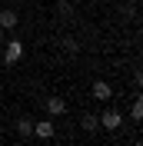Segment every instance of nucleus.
Here are the masks:
<instances>
[{
    "instance_id": "1",
    "label": "nucleus",
    "mask_w": 143,
    "mask_h": 146,
    "mask_svg": "<svg viewBox=\"0 0 143 146\" xmlns=\"http://www.w3.org/2000/svg\"><path fill=\"white\" fill-rule=\"evenodd\" d=\"M0 56H3V66H17L20 60H23V43H20V40H3Z\"/></svg>"
},
{
    "instance_id": "2",
    "label": "nucleus",
    "mask_w": 143,
    "mask_h": 146,
    "mask_svg": "<svg viewBox=\"0 0 143 146\" xmlns=\"http://www.w3.org/2000/svg\"><path fill=\"white\" fill-rule=\"evenodd\" d=\"M97 119H100L103 129H120V126H123V113H120V110H103Z\"/></svg>"
},
{
    "instance_id": "3",
    "label": "nucleus",
    "mask_w": 143,
    "mask_h": 146,
    "mask_svg": "<svg viewBox=\"0 0 143 146\" xmlns=\"http://www.w3.org/2000/svg\"><path fill=\"white\" fill-rule=\"evenodd\" d=\"M17 23H20V13L13 7H3V10H0V30H3V33L17 30Z\"/></svg>"
},
{
    "instance_id": "4",
    "label": "nucleus",
    "mask_w": 143,
    "mask_h": 146,
    "mask_svg": "<svg viewBox=\"0 0 143 146\" xmlns=\"http://www.w3.org/2000/svg\"><path fill=\"white\" fill-rule=\"evenodd\" d=\"M93 100H97V103H110V100H113V86H110L107 80H97V83H93Z\"/></svg>"
},
{
    "instance_id": "5",
    "label": "nucleus",
    "mask_w": 143,
    "mask_h": 146,
    "mask_svg": "<svg viewBox=\"0 0 143 146\" xmlns=\"http://www.w3.org/2000/svg\"><path fill=\"white\" fill-rule=\"evenodd\" d=\"M43 110H47V116H63V113H67V100H63V96H50V100L43 103Z\"/></svg>"
},
{
    "instance_id": "6",
    "label": "nucleus",
    "mask_w": 143,
    "mask_h": 146,
    "mask_svg": "<svg viewBox=\"0 0 143 146\" xmlns=\"http://www.w3.org/2000/svg\"><path fill=\"white\" fill-rule=\"evenodd\" d=\"M33 136H37V139H53L57 129H53L50 119H40V123H33Z\"/></svg>"
},
{
    "instance_id": "7",
    "label": "nucleus",
    "mask_w": 143,
    "mask_h": 146,
    "mask_svg": "<svg viewBox=\"0 0 143 146\" xmlns=\"http://www.w3.org/2000/svg\"><path fill=\"white\" fill-rule=\"evenodd\" d=\"M17 133L23 139H30V136H33V119H30V116H20L17 119Z\"/></svg>"
},
{
    "instance_id": "8",
    "label": "nucleus",
    "mask_w": 143,
    "mask_h": 146,
    "mask_svg": "<svg viewBox=\"0 0 143 146\" xmlns=\"http://www.w3.org/2000/svg\"><path fill=\"white\" fill-rule=\"evenodd\" d=\"M80 126L87 129V133H93V129L100 126V119H97V113H83V116H80Z\"/></svg>"
},
{
    "instance_id": "9",
    "label": "nucleus",
    "mask_w": 143,
    "mask_h": 146,
    "mask_svg": "<svg viewBox=\"0 0 143 146\" xmlns=\"http://www.w3.org/2000/svg\"><path fill=\"white\" fill-rule=\"evenodd\" d=\"M130 116H133V119H143V100H133V106H130Z\"/></svg>"
},
{
    "instance_id": "10",
    "label": "nucleus",
    "mask_w": 143,
    "mask_h": 146,
    "mask_svg": "<svg viewBox=\"0 0 143 146\" xmlns=\"http://www.w3.org/2000/svg\"><path fill=\"white\" fill-rule=\"evenodd\" d=\"M63 46H67V50H70V53H77V50H80V43H77V40H73V36H67V40H63Z\"/></svg>"
},
{
    "instance_id": "11",
    "label": "nucleus",
    "mask_w": 143,
    "mask_h": 146,
    "mask_svg": "<svg viewBox=\"0 0 143 146\" xmlns=\"http://www.w3.org/2000/svg\"><path fill=\"white\" fill-rule=\"evenodd\" d=\"M3 40H7V36H3V30H0V46H3Z\"/></svg>"
},
{
    "instance_id": "12",
    "label": "nucleus",
    "mask_w": 143,
    "mask_h": 146,
    "mask_svg": "<svg viewBox=\"0 0 143 146\" xmlns=\"http://www.w3.org/2000/svg\"><path fill=\"white\" fill-rule=\"evenodd\" d=\"M0 143H3V129H0Z\"/></svg>"
},
{
    "instance_id": "13",
    "label": "nucleus",
    "mask_w": 143,
    "mask_h": 146,
    "mask_svg": "<svg viewBox=\"0 0 143 146\" xmlns=\"http://www.w3.org/2000/svg\"><path fill=\"white\" fill-rule=\"evenodd\" d=\"M0 66H3V56H0Z\"/></svg>"
}]
</instances>
